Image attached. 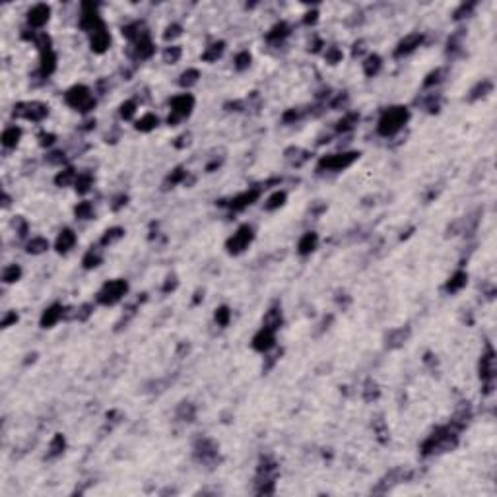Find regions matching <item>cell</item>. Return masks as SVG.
<instances>
[{"label":"cell","mask_w":497,"mask_h":497,"mask_svg":"<svg viewBox=\"0 0 497 497\" xmlns=\"http://www.w3.org/2000/svg\"><path fill=\"white\" fill-rule=\"evenodd\" d=\"M181 55H183L181 47H177V45H173V47H167L165 51H163V61H165L167 65H175L177 61L181 59Z\"/></svg>","instance_id":"cell-44"},{"label":"cell","mask_w":497,"mask_h":497,"mask_svg":"<svg viewBox=\"0 0 497 497\" xmlns=\"http://www.w3.org/2000/svg\"><path fill=\"white\" fill-rule=\"evenodd\" d=\"M264 326H268L272 330H278L282 326V311L278 307H272V309L266 311V315H264Z\"/></svg>","instance_id":"cell-26"},{"label":"cell","mask_w":497,"mask_h":497,"mask_svg":"<svg viewBox=\"0 0 497 497\" xmlns=\"http://www.w3.org/2000/svg\"><path fill=\"white\" fill-rule=\"evenodd\" d=\"M158 127V117L152 113H146L144 117H140V121H136V130L140 132H150Z\"/></svg>","instance_id":"cell-30"},{"label":"cell","mask_w":497,"mask_h":497,"mask_svg":"<svg viewBox=\"0 0 497 497\" xmlns=\"http://www.w3.org/2000/svg\"><path fill=\"white\" fill-rule=\"evenodd\" d=\"M16 321H18V313L16 311H12V313H8V315L2 319V326L6 328V326H10L12 322H16Z\"/></svg>","instance_id":"cell-60"},{"label":"cell","mask_w":497,"mask_h":497,"mask_svg":"<svg viewBox=\"0 0 497 497\" xmlns=\"http://www.w3.org/2000/svg\"><path fill=\"white\" fill-rule=\"evenodd\" d=\"M127 200H129V198H127V196H125V194H123V196H119V198H117V200H115V204H113V210H119V208H123V206H125V204H127Z\"/></svg>","instance_id":"cell-62"},{"label":"cell","mask_w":497,"mask_h":497,"mask_svg":"<svg viewBox=\"0 0 497 497\" xmlns=\"http://www.w3.org/2000/svg\"><path fill=\"white\" fill-rule=\"evenodd\" d=\"M183 181H187V169L185 167H177L175 171H171L167 179H165V187H175L179 183H183Z\"/></svg>","instance_id":"cell-39"},{"label":"cell","mask_w":497,"mask_h":497,"mask_svg":"<svg viewBox=\"0 0 497 497\" xmlns=\"http://www.w3.org/2000/svg\"><path fill=\"white\" fill-rule=\"evenodd\" d=\"M324 57H326V63L336 65V63L342 61V51L338 47H328L326 49V53H324Z\"/></svg>","instance_id":"cell-49"},{"label":"cell","mask_w":497,"mask_h":497,"mask_svg":"<svg viewBox=\"0 0 497 497\" xmlns=\"http://www.w3.org/2000/svg\"><path fill=\"white\" fill-rule=\"evenodd\" d=\"M175 288H177V278L175 276H169V278H167V282L163 284V288L161 289H163V293H169V291H173Z\"/></svg>","instance_id":"cell-58"},{"label":"cell","mask_w":497,"mask_h":497,"mask_svg":"<svg viewBox=\"0 0 497 497\" xmlns=\"http://www.w3.org/2000/svg\"><path fill=\"white\" fill-rule=\"evenodd\" d=\"M361 51H363V41H359V43H355V45H353V57H357Z\"/></svg>","instance_id":"cell-64"},{"label":"cell","mask_w":497,"mask_h":497,"mask_svg":"<svg viewBox=\"0 0 497 497\" xmlns=\"http://www.w3.org/2000/svg\"><path fill=\"white\" fill-rule=\"evenodd\" d=\"M421 43H423V35L421 33H410V35H406L400 43H398V47L394 49V57L402 59V57L414 53Z\"/></svg>","instance_id":"cell-13"},{"label":"cell","mask_w":497,"mask_h":497,"mask_svg":"<svg viewBox=\"0 0 497 497\" xmlns=\"http://www.w3.org/2000/svg\"><path fill=\"white\" fill-rule=\"evenodd\" d=\"M462 427L456 425L454 421H450V425H445V427H439L423 441L421 445V454L423 456H429V454H435V452H443V450H450L456 447V441H458V431Z\"/></svg>","instance_id":"cell-1"},{"label":"cell","mask_w":497,"mask_h":497,"mask_svg":"<svg viewBox=\"0 0 497 497\" xmlns=\"http://www.w3.org/2000/svg\"><path fill=\"white\" fill-rule=\"evenodd\" d=\"M408 334H410V330H408V328H398V330H392V332L386 336V344H388L390 348H398V346H402V344L406 342Z\"/></svg>","instance_id":"cell-28"},{"label":"cell","mask_w":497,"mask_h":497,"mask_svg":"<svg viewBox=\"0 0 497 497\" xmlns=\"http://www.w3.org/2000/svg\"><path fill=\"white\" fill-rule=\"evenodd\" d=\"M493 90V84L489 80H481V82H478L472 90H470V96H468V99L470 101H476V99H480V97H485L489 92Z\"/></svg>","instance_id":"cell-25"},{"label":"cell","mask_w":497,"mask_h":497,"mask_svg":"<svg viewBox=\"0 0 497 497\" xmlns=\"http://www.w3.org/2000/svg\"><path fill=\"white\" fill-rule=\"evenodd\" d=\"M74 214H76V218H80V220H90V218L94 216V206H92V202H80V204L74 208Z\"/></svg>","instance_id":"cell-43"},{"label":"cell","mask_w":497,"mask_h":497,"mask_svg":"<svg viewBox=\"0 0 497 497\" xmlns=\"http://www.w3.org/2000/svg\"><path fill=\"white\" fill-rule=\"evenodd\" d=\"M53 142H55V134H51V132H41V134H39V144L43 146V148H45V146H51Z\"/></svg>","instance_id":"cell-55"},{"label":"cell","mask_w":497,"mask_h":497,"mask_svg":"<svg viewBox=\"0 0 497 497\" xmlns=\"http://www.w3.org/2000/svg\"><path fill=\"white\" fill-rule=\"evenodd\" d=\"M480 379L483 383V394H489L493 390V379H495V352L487 348V352L480 359Z\"/></svg>","instance_id":"cell-7"},{"label":"cell","mask_w":497,"mask_h":497,"mask_svg":"<svg viewBox=\"0 0 497 497\" xmlns=\"http://www.w3.org/2000/svg\"><path fill=\"white\" fill-rule=\"evenodd\" d=\"M121 117L125 119V121H129L134 117V113H136V101H125L123 105H121Z\"/></svg>","instance_id":"cell-47"},{"label":"cell","mask_w":497,"mask_h":497,"mask_svg":"<svg viewBox=\"0 0 497 497\" xmlns=\"http://www.w3.org/2000/svg\"><path fill=\"white\" fill-rule=\"evenodd\" d=\"M251 53L249 51H241L239 55L235 57V68L237 70H247L249 66H251Z\"/></svg>","instance_id":"cell-45"},{"label":"cell","mask_w":497,"mask_h":497,"mask_svg":"<svg viewBox=\"0 0 497 497\" xmlns=\"http://www.w3.org/2000/svg\"><path fill=\"white\" fill-rule=\"evenodd\" d=\"M65 160H66L65 152H53V154L47 156V161L51 165H61V163H65Z\"/></svg>","instance_id":"cell-53"},{"label":"cell","mask_w":497,"mask_h":497,"mask_svg":"<svg viewBox=\"0 0 497 497\" xmlns=\"http://www.w3.org/2000/svg\"><path fill=\"white\" fill-rule=\"evenodd\" d=\"M357 121H359V115L357 113H348L346 117H342L336 123V130L338 132H348V130H352L357 125Z\"/></svg>","instance_id":"cell-32"},{"label":"cell","mask_w":497,"mask_h":497,"mask_svg":"<svg viewBox=\"0 0 497 497\" xmlns=\"http://www.w3.org/2000/svg\"><path fill=\"white\" fill-rule=\"evenodd\" d=\"M408 119H410V111L406 109V107H390V109H386L383 115H381V119H379V125H377V132L381 134V136H394L398 130L408 123Z\"/></svg>","instance_id":"cell-2"},{"label":"cell","mask_w":497,"mask_h":497,"mask_svg":"<svg viewBox=\"0 0 497 497\" xmlns=\"http://www.w3.org/2000/svg\"><path fill=\"white\" fill-rule=\"evenodd\" d=\"M181 26L179 24H171V26H167V30H165V33H163V39L165 41H173L175 37H179L181 35Z\"/></svg>","instance_id":"cell-51"},{"label":"cell","mask_w":497,"mask_h":497,"mask_svg":"<svg viewBox=\"0 0 497 497\" xmlns=\"http://www.w3.org/2000/svg\"><path fill=\"white\" fill-rule=\"evenodd\" d=\"M65 101L72 109H76V111L80 113H88L96 107V97L92 96L90 88H86V86H74V88H70L66 92Z\"/></svg>","instance_id":"cell-3"},{"label":"cell","mask_w":497,"mask_h":497,"mask_svg":"<svg viewBox=\"0 0 497 497\" xmlns=\"http://www.w3.org/2000/svg\"><path fill=\"white\" fill-rule=\"evenodd\" d=\"M123 235H125V229H123V227H111V229H107V231L103 233V237H101L99 243H101L103 247H107V245H111L115 241H119Z\"/></svg>","instance_id":"cell-36"},{"label":"cell","mask_w":497,"mask_h":497,"mask_svg":"<svg viewBox=\"0 0 497 497\" xmlns=\"http://www.w3.org/2000/svg\"><path fill=\"white\" fill-rule=\"evenodd\" d=\"M317 18H319V12H317V10H313V12H307V14H305L303 22L309 26V24H315V22H317Z\"/></svg>","instance_id":"cell-61"},{"label":"cell","mask_w":497,"mask_h":497,"mask_svg":"<svg viewBox=\"0 0 497 497\" xmlns=\"http://www.w3.org/2000/svg\"><path fill=\"white\" fill-rule=\"evenodd\" d=\"M194 107V97L191 94H181L171 99V115L167 119V123L171 127H175L179 121H183L185 117H189Z\"/></svg>","instance_id":"cell-6"},{"label":"cell","mask_w":497,"mask_h":497,"mask_svg":"<svg viewBox=\"0 0 497 497\" xmlns=\"http://www.w3.org/2000/svg\"><path fill=\"white\" fill-rule=\"evenodd\" d=\"M288 35H289V26L286 22H280V24H276L272 30L266 33V39H268L270 43H276V45H278V43H282Z\"/></svg>","instance_id":"cell-22"},{"label":"cell","mask_w":497,"mask_h":497,"mask_svg":"<svg viewBox=\"0 0 497 497\" xmlns=\"http://www.w3.org/2000/svg\"><path fill=\"white\" fill-rule=\"evenodd\" d=\"M51 18V8L47 4H35L32 10L28 12V22L32 28H43Z\"/></svg>","instance_id":"cell-16"},{"label":"cell","mask_w":497,"mask_h":497,"mask_svg":"<svg viewBox=\"0 0 497 497\" xmlns=\"http://www.w3.org/2000/svg\"><path fill=\"white\" fill-rule=\"evenodd\" d=\"M198 78H200V72H198L196 68H189V70H185V72L181 74L179 84H181L183 88H191V86H194V84L198 82Z\"/></svg>","instance_id":"cell-37"},{"label":"cell","mask_w":497,"mask_h":497,"mask_svg":"<svg viewBox=\"0 0 497 497\" xmlns=\"http://www.w3.org/2000/svg\"><path fill=\"white\" fill-rule=\"evenodd\" d=\"M189 138H191L189 134H183V136H179V138H177V142H175V146H177V148H183V146H187V144H189Z\"/></svg>","instance_id":"cell-63"},{"label":"cell","mask_w":497,"mask_h":497,"mask_svg":"<svg viewBox=\"0 0 497 497\" xmlns=\"http://www.w3.org/2000/svg\"><path fill=\"white\" fill-rule=\"evenodd\" d=\"M299 117H301V113H299V109H289V111L284 113V117H282V121H284V123H293V121H297Z\"/></svg>","instance_id":"cell-54"},{"label":"cell","mask_w":497,"mask_h":497,"mask_svg":"<svg viewBox=\"0 0 497 497\" xmlns=\"http://www.w3.org/2000/svg\"><path fill=\"white\" fill-rule=\"evenodd\" d=\"M74 245H76V233L72 229H63L59 233V237H57V243H55L59 253H68Z\"/></svg>","instance_id":"cell-20"},{"label":"cell","mask_w":497,"mask_h":497,"mask_svg":"<svg viewBox=\"0 0 497 497\" xmlns=\"http://www.w3.org/2000/svg\"><path fill=\"white\" fill-rule=\"evenodd\" d=\"M379 396V388H377V385L373 383H369L367 385V390H365V400H373V398H377Z\"/></svg>","instance_id":"cell-56"},{"label":"cell","mask_w":497,"mask_h":497,"mask_svg":"<svg viewBox=\"0 0 497 497\" xmlns=\"http://www.w3.org/2000/svg\"><path fill=\"white\" fill-rule=\"evenodd\" d=\"M22 278V268L18 266V264H10L8 268H4V272H2V280L6 282V284H14Z\"/></svg>","instance_id":"cell-40"},{"label":"cell","mask_w":497,"mask_h":497,"mask_svg":"<svg viewBox=\"0 0 497 497\" xmlns=\"http://www.w3.org/2000/svg\"><path fill=\"white\" fill-rule=\"evenodd\" d=\"M276 330L272 328H268V326H262L260 330H258L255 338H253V348L257 350V352H268L270 348H274V342H276V334H274Z\"/></svg>","instance_id":"cell-12"},{"label":"cell","mask_w":497,"mask_h":497,"mask_svg":"<svg viewBox=\"0 0 497 497\" xmlns=\"http://www.w3.org/2000/svg\"><path fill=\"white\" fill-rule=\"evenodd\" d=\"M194 454L200 462H214L218 458V445L212 439H200L194 445Z\"/></svg>","instance_id":"cell-11"},{"label":"cell","mask_w":497,"mask_h":497,"mask_svg":"<svg viewBox=\"0 0 497 497\" xmlns=\"http://www.w3.org/2000/svg\"><path fill=\"white\" fill-rule=\"evenodd\" d=\"M92 185H94V177L90 175V173H80V175L76 177V183H74L76 191H78L80 194L88 193Z\"/></svg>","instance_id":"cell-38"},{"label":"cell","mask_w":497,"mask_h":497,"mask_svg":"<svg viewBox=\"0 0 497 497\" xmlns=\"http://www.w3.org/2000/svg\"><path fill=\"white\" fill-rule=\"evenodd\" d=\"M101 260H103V257H101V253H99V249H90L88 253H86V257H84V260H82V264H84V268H96V266H99L101 264Z\"/></svg>","instance_id":"cell-34"},{"label":"cell","mask_w":497,"mask_h":497,"mask_svg":"<svg viewBox=\"0 0 497 497\" xmlns=\"http://www.w3.org/2000/svg\"><path fill=\"white\" fill-rule=\"evenodd\" d=\"M474 6H476V2H468V4H460V8L454 12V20H460V18H466L472 10H474Z\"/></svg>","instance_id":"cell-52"},{"label":"cell","mask_w":497,"mask_h":497,"mask_svg":"<svg viewBox=\"0 0 497 497\" xmlns=\"http://www.w3.org/2000/svg\"><path fill=\"white\" fill-rule=\"evenodd\" d=\"M154 43H152V39H150V33H146L142 35L138 41H134V47H132V55H134V59H138V61H144V59H150L152 55H154Z\"/></svg>","instance_id":"cell-17"},{"label":"cell","mask_w":497,"mask_h":497,"mask_svg":"<svg viewBox=\"0 0 497 497\" xmlns=\"http://www.w3.org/2000/svg\"><path fill=\"white\" fill-rule=\"evenodd\" d=\"M109 45H111V35H109L105 26L96 30L94 33H90V47H92L94 53L101 55V53H105L109 49Z\"/></svg>","instance_id":"cell-15"},{"label":"cell","mask_w":497,"mask_h":497,"mask_svg":"<svg viewBox=\"0 0 497 497\" xmlns=\"http://www.w3.org/2000/svg\"><path fill=\"white\" fill-rule=\"evenodd\" d=\"M466 284H468V274L458 270L449 278V282L445 284V289H447V293H456V291H460L464 288Z\"/></svg>","instance_id":"cell-21"},{"label":"cell","mask_w":497,"mask_h":497,"mask_svg":"<svg viewBox=\"0 0 497 497\" xmlns=\"http://www.w3.org/2000/svg\"><path fill=\"white\" fill-rule=\"evenodd\" d=\"M35 45L39 47V51H41V53L53 51V49H51V37H49L47 33H39V35L35 37Z\"/></svg>","instance_id":"cell-48"},{"label":"cell","mask_w":497,"mask_h":497,"mask_svg":"<svg viewBox=\"0 0 497 497\" xmlns=\"http://www.w3.org/2000/svg\"><path fill=\"white\" fill-rule=\"evenodd\" d=\"M253 237H255L253 227H251V225H241L239 229H237V231L227 239V243H225L229 255H239V253H243V251L251 245Z\"/></svg>","instance_id":"cell-9"},{"label":"cell","mask_w":497,"mask_h":497,"mask_svg":"<svg viewBox=\"0 0 497 497\" xmlns=\"http://www.w3.org/2000/svg\"><path fill=\"white\" fill-rule=\"evenodd\" d=\"M49 115V105L41 103V101H30V103H18L14 107V117L20 119H28L33 123L43 121Z\"/></svg>","instance_id":"cell-8"},{"label":"cell","mask_w":497,"mask_h":497,"mask_svg":"<svg viewBox=\"0 0 497 497\" xmlns=\"http://www.w3.org/2000/svg\"><path fill=\"white\" fill-rule=\"evenodd\" d=\"M284 202H286V193H284V191H278V193H274L272 196L266 200L264 208L268 210V212H272V210H278L280 206H284Z\"/></svg>","instance_id":"cell-41"},{"label":"cell","mask_w":497,"mask_h":497,"mask_svg":"<svg viewBox=\"0 0 497 497\" xmlns=\"http://www.w3.org/2000/svg\"><path fill=\"white\" fill-rule=\"evenodd\" d=\"M357 158H359L357 152H344V154L324 156L317 165V171H342V169H348Z\"/></svg>","instance_id":"cell-4"},{"label":"cell","mask_w":497,"mask_h":497,"mask_svg":"<svg viewBox=\"0 0 497 497\" xmlns=\"http://www.w3.org/2000/svg\"><path fill=\"white\" fill-rule=\"evenodd\" d=\"M317 243H319V235H317L315 231H307L303 237L299 239V243H297V253H299L301 257L311 255V253L317 249Z\"/></svg>","instance_id":"cell-19"},{"label":"cell","mask_w":497,"mask_h":497,"mask_svg":"<svg viewBox=\"0 0 497 497\" xmlns=\"http://www.w3.org/2000/svg\"><path fill=\"white\" fill-rule=\"evenodd\" d=\"M22 138V129L18 127H8V129L2 132V146L4 148H16L18 142Z\"/></svg>","instance_id":"cell-23"},{"label":"cell","mask_w":497,"mask_h":497,"mask_svg":"<svg viewBox=\"0 0 497 497\" xmlns=\"http://www.w3.org/2000/svg\"><path fill=\"white\" fill-rule=\"evenodd\" d=\"M14 225L18 227V235H20V237H24V235L28 233V224H26V222H24L22 218H16Z\"/></svg>","instance_id":"cell-59"},{"label":"cell","mask_w":497,"mask_h":497,"mask_svg":"<svg viewBox=\"0 0 497 497\" xmlns=\"http://www.w3.org/2000/svg\"><path fill=\"white\" fill-rule=\"evenodd\" d=\"M194 414H196V410H194V406L191 402H183L179 406V410H177V416L181 417V419H185V421H193Z\"/></svg>","instance_id":"cell-42"},{"label":"cell","mask_w":497,"mask_h":497,"mask_svg":"<svg viewBox=\"0 0 497 497\" xmlns=\"http://www.w3.org/2000/svg\"><path fill=\"white\" fill-rule=\"evenodd\" d=\"M229 319H231V311H229V307H218L216 309V322L220 324V326H227L229 324Z\"/></svg>","instance_id":"cell-46"},{"label":"cell","mask_w":497,"mask_h":497,"mask_svg":"<svg viewBox=\"0 0 497 497\" xmlns=\"http://www.w3.org/2000/svg\"><path fill=\"white\" fill-rule=\"evenodd\" d=\"M381 70V57L379 55H369L367 59H365V63H363V72H365V76H375L377 72Z\"/></svg>","instance_id":"cell-31"},{"label":"cell","mask_w":497,"mask_h":497,"mask_svg":"<svg viewBox=\"0 0 497 497\" xmlns=\"http://www.w3.org/2000/svg\"><path fill=\"white\" fill-rule=\"evenodd\" d=\"M129 291V284L127 280H111L107 282L101 291L97 293V301L101 305H115L117 301L123 299V295Z\"/></svg>","instance_id":"cell-5"},{"label":"cell","mask_w":497,"mask_h":497,"mask_svg":"<svg viewBox=\"0 0 497 497\" xmlns=\"http://www.w3.org/2000/svg\"><path fill=\"white\" fill-rule=\"evenodd\" d=\"M441 76H443V70H441V68L429 72V76H427L425 82H423V88H433V86H437V84L441 82Z\"/></svg>","instance_id":"cell-50"},{"label":"cell","mask_w":497,"mask_h":497,"mask_svg":"<svg viewBox=\"0 0 497 497\" xmlns=\"http://www.w3.org/2000/svg\"><path fill=\"white\" fill-rule=\"evenodd\" d=\"M63 315H65V307L59 303L51 305L49 309H45V313H43V317H41V326L43 328H51V326H55L57 322L63 319Z\"/></svg>","instance_id":"cell-18"},{"label":"cell","mask_w":497,"mask_h":497,"mask_svg":"<svg viewBox=\"0 0 497 497\" xmlns=\"http://www.w3.org/2000/svg\"><path fill=\"white\" fill-rule=\"evenodd\" d=\"M49 249V241L45 237H33L30 243H28V253L30 255H41Z\"/></svg>","instance_id":"cell-35"},{"label":"cell","mask_w":497,"mask_h":497,"mask_svg":"<svg viewBox=\"0 0 497 497\" xmlns=\"http://www.w3.org/2000/svg\"><path fill=\"white\" fill-rule=\"evenodd\" d=\"M65 447H66V441L65 437L61 435V433H57L55 437H53V441H51V445H49V458H55V456H59V454H63L65 452Z\"/></svg>","instance_id":"cell-29"},{"label":"cell","mask_w":497,"mask_h":497,"mask_svg":"<svg viewBox=\"0 0 497 497\" xmlns=\"http://www.w3.org/2000/svg\"><path fill=\"white\" fill-rule=\"evenodd\" d=\"M57 68V55L53 51L41 53V74L43 76H51Z\"/></svg>","instance_id":"cell-24"},{"label":"cell","mask_w":497,"mask_h":497,"mask_svg":"<svg viewBox=\"0 0 497 497\" xmlns=\"http://www.w3.org/2000/svg\"><path fill=\"white\" fill-rule=\"evenodd\" d=\"M76 171L72 169V167H66V169H63L59 175L55 177V183L59 185V187H68V185H74L76 183Z\"/></svg>","instance_id":"cell-33"},{"label":"cell","mask_w":497,"mask_h":497,"mask_svg":"<svg viewBox=\"0 0 497 497\" xmlns=\"http://www.w3.org/2000/svg\"><path fill=\"white\" fill-rule=\"evenodd\" d=\"M103 20L99 18L97 14V4H92V2H86L82 4V16H80V28L84 32L94 33L96 30L103 28Z\"/></svg>","instance_id":"cell-10"},{"label":"cell","mask_w":497,"mask_h":497,"mask_svg":"<svg viewBox=\"0 0 497 497\" xmlns=\"http://www.w3.org/2000/svg\"><path fill=\"white\" fill-rule=\"evenodd\" d=\"M225 49V43L224 41H218V43H214V45H210L204 53H202V61H206V63H214V61H218L220 57H222V53H224Z\"/></svg>","instance_id":"cell-27"},{"label":"cell","mask_w":497,"mask_h":497,"mask_svg":"<svg viewBox=\"0 0 497 497\" xmlns=\"http://www.w3.org/2000/svg\"><path fill=\"white\" fill-rule=\"evenodd\" d=\"M92 309H94V305L86 303V305H84V307H82V309H80V313H78L76 317H78L80 321H86V319H88V317L92 315Z\"/></svg>","instance_id":"cell-57"},{"label":"cell","mask_w":497,"mask_h":497,"mask_svg":"<svg viewBox=\"0 0 497 497\" xmlns=\"http://www.w3.org/2000/svg\"><path fill=\"white\" fill-rule=\"evenodd\" d=\"M258 196H260V189L245 191V193L237 194V196H233V198L229 200V208L233 210V212H241V210H245L247 206L255 204L258 200Z\"/></svg>","instance_id":"cell-14"}]
</instances>
